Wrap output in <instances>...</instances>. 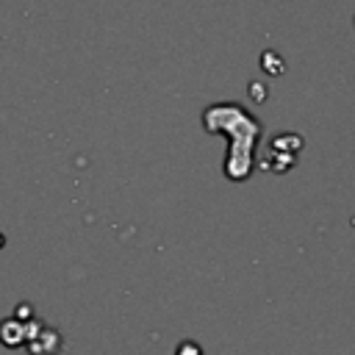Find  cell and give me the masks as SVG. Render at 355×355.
Listing matches in <instances>:
<instances>
[{"mask_svg":"<svg viewBox=\"0 0 355 355\" xmlns=\"http://www.w3.org/2000/svg\"><path fill=\"white\" fill-rule=\"evenodd\" d=\"M175 355H205V352H202V347L197 341H180Z\"/></svg>","mask_w":355,"mask_h":355,"instance_id":"2","label":"cell"},{"mask_svg":"<svg viewBox=\"0 0 355 355\" xmlns=\"http://www.w3.org/2000/svg\"><path fill=\"white\" fill-rule=\"evenodd\" d=\"M202 125L208 133H222L227 139L225 175L227 180H247L255 166V144L261 136V122L236 103H216L202 111Z\"/></svg>","mask_w":355,"mask_h":355,"instance_id":"1","label":"cell"}]
</instances>
